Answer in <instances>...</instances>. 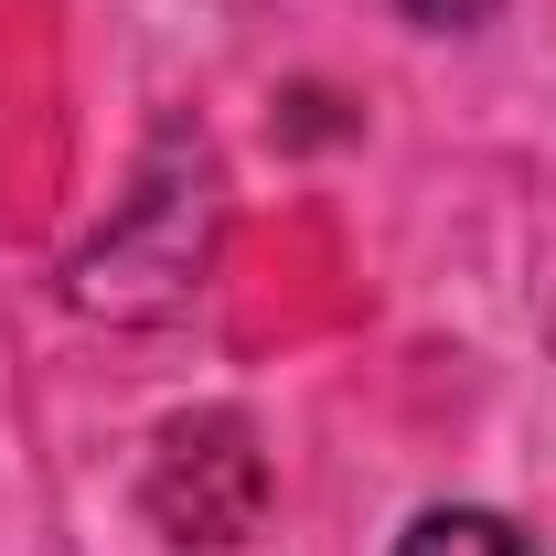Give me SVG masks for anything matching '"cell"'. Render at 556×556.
Listing matches in <instances>:
<instances>
[{"mask_svg": "<svg viewBox=\"0 0 556 556\" xmlns=\"http://www.w3.org/2000/svg\"><path fill=\"white\" fill-rule=\"evenodd\" d=\"M396 556H535V535H525V525H503V514L450 503V514H417Z\"/></svg>", "mask_w": 556, "mask_h": 556, "instance_id": "6da1fadb", "label": "cell"}]
</instances>
